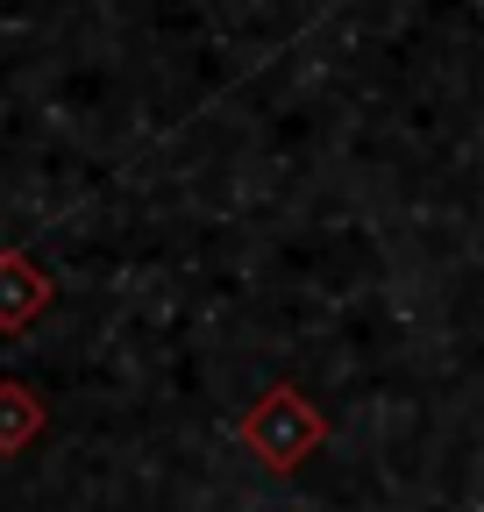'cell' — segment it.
<instances>
[{"label":"cell","instance_id":"cell-1","mask_svg":"<svg viewBox=\"0 0 484 512\" xmlns=\"http://www.w3.org/2000/svg\"><path fill=\"white\" fill-rule=\"evenodd\" d=\"M328 434H335V427H328V413H321L307 392H299V384H285V377H278V384H264L257 406L242 413V448H250V456H257L271 477L299 470V463H307Z\"/></svg>","mask_w":484,"mask_h":512},{"label":"cell","instance_id":"cell-2","mask_svg":"<svg viewBox=\"0 0 484 512\" xmlns=\"http://www.w3.org/2000/svg\"><path fill=\"white\" fill-rule=\"evenodd\" d=\"M57 306V278L22 249H0V335H22Z\"/></svg>","mask_w":484,"mask_h":512},{"label":"cell","instance_id":"cell-3","mask_svg":"<svg viewBox=\"0 0 484 512\" xmlns=\"http://www.w3.org/2000/svg\"><path fill=\"white\" fill-rule=\"evenodd\" d=\"M43 427H50V399L36 392V384H22V377H0V456L36 448Z\"/></svg>","mask_w":484,"mask_h":512}]
</instances>
